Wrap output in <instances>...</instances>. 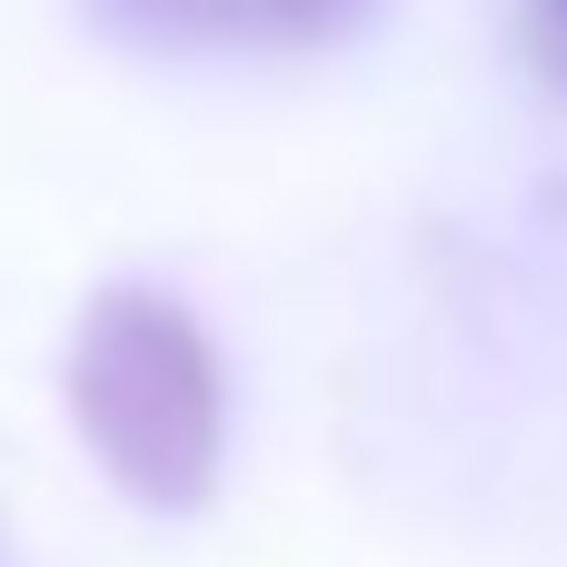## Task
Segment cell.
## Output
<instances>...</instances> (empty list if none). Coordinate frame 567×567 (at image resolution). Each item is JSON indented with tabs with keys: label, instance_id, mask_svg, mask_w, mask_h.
<instances>
[{
	"label": "cell",
	"instance_id": "obj_1",
	"mask_svg": "<svg viewBox=\"0 0 567 567\" xmlns=\"http://www.w3.org/2000/svg\"><path fill=\"white\" fill-rule=\"evenodd\" d=\"M60 409L90 449V468L150 508V518H189L219 498V458H229V389H219V349L189 319V299L150 289V279H110L80 299L70 359H60Z\"/></svg>",
	"mask_w": 567,
	"mask_h": 567
},
{
	"label": "cell",
	"instance_id": "obj_3",
	"mask_svg": "<svg viewBox=\"0 0 567 567\" xmlns=\"http://www.w3.org/2000/svg\"><path fill=\"white\" fill-rule=\"evenodd\" d=\"M558 10H567V0H558Z\"/></svg>",
	"mask_w": 567,
	"mask_h": 567
},
{
	"label": "cell",
	"instance_id": "obj_2",
	"mask_svg": "<svg viewBox=\"0 0 567 567\" xmlns=\"http://www.w3.org/2000/svg\"><path fill=\"white\" fill-rule=\"evenodd\" d=\"M120 40L159 50H249V40H319L359 0H90Z\"/></svg>",
	"mask_w": 567,
	"mask_h": 567
}]
</instances>
